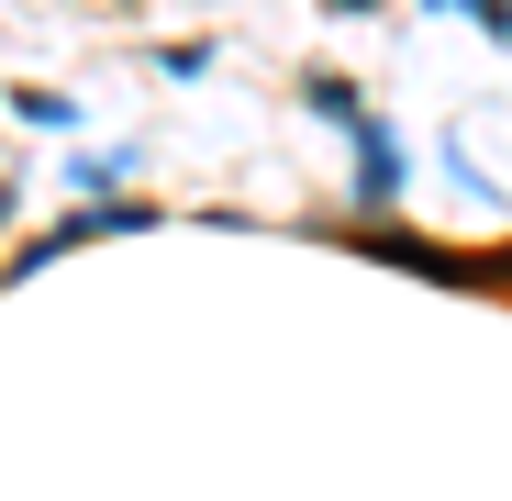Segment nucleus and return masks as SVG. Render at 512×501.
Masks as SVG:
<instances>
[{"instance_id": "f257e3e1", "label": "nucleus", "mask_w": 512, "mask_h": 501, "mask_svg": "<svg viewBox=\"0 0 512 501\" xmlns=\"http://www.w3.org/2000/svg\"><path fill=\"white\" fill-rule=\"evenodd\" d=\"M312 101H323V112H346V134H357V190L390 201V190H401V145H390V123L346 90V78H312Z\"/></svg>"}, {"instance_id": "f03ea898", "label": "nucleus", "mask_w": 512, "mask_h": 501, "mask_svg": "<svg viewBox=\"0 0 512 501\" xmlns=\"http://www.w3.org/2000/svg\"><path fill=\"white\" fill-rule=\"evenodd\" d=\"M468 12H479V23H490L501 45H512V0H468Z\"/></svg>"}, {"instance_id": "7ed1b4c3", "label": "nucleus", "mask_w": 512, "mask_h": 501, "mask_svg": "<svg viewBox=\"0 0 512 501\" xmlns=\"http://www.w3.org/2000/svg\"><path fill=\"white\" fill-rule=\"evenodd\" d=\"M435 12H446V0H435Z\"/></svg>"}]
</instances>
